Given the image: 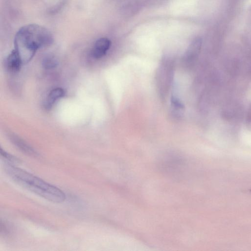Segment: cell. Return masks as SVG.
<instances>
[{"label": "cell", "instance_id": "cell-1", "mask_svg": "<svg viewBox=\"0 0 251 251\" xmlns=\"http://www.w3.org/2000/svg\"><path fill=\"white\" fill-rule=\"evenodd\" d=\"M4 168L14 182L27 190L53 203H61L65 201L66 194L58 187L14 164L5 162Z\"/></svg>", "mask_w": 251, "mask_h": 251}, {"label": "cell", "instance_id": "cell-2", "mask_svg": "<svg viewBox=\"0 0 251 251\" xmlns=\"http://www.w3.org/2000/svg\"><path fill=\"white\" fill-rule=\"evenodd\" d=\"M51 32L38 24H29L21 28L15 39V50L18 53L23 64L30 62L37 51L51 46L53 43Z\"/></svg>", "mask_w": 251, "mask_h": 251}, {"label": "cell", "instance_id": "cell-3", "mask_svg": "<svg viewBox=\"0 0 251 251\" xmlns=\"http://www.w3.org/2000/svg\"><path fill=\"white\" fill-rule=\"evenodd\" d=\"M160 166L163 172L171 173V175L179 176L180 173L184 169L185 163L183 159L177 158L160 159Z\"/></svg>", "mask_w": 251, "mask_h": 251}, {"label": "cell", "instance_id": "cell-4", "mask_svg": "<svg viewBox=\"0 0 251 251\" xmlns=\"http://www.w3.org/2000/svg\"><path fill=\"white\" fill-rule=\"evenodd\" d=\"M111 46V42L107 38L98 40L95 43L91 52L92 56L95 59H100L106 55Z\"/></svg>", "mask_w": 251, "mask_h": 251}, {"label": "cell", "instance_id": "cell-5", "mask_svg": "<svg viewBox=\"0 0 251 251\" xmlns=\"http://www.w3.org/2000/svg\"><path fill=\"white\" fill-rule=\"evenodd\" d=\"M23 64L21 57L15 50L11 53L5 62L7 69L10 72L13 73L19 72Z\"/></svg>", "mask_w": 251, "mask_h": 251}, {"label": "cell", "instance_id": "cell-6", "mask_svg": "<svg viewBox=\"0 0 251 251\" xmlns=\"http://www.w3.org/2000/svg\"><path fill=\"white\" fill-rule=\"evenodd\" d=\"M11 139L13 143L23 153L31 156H39L38 153L24 140L16 136H12Z\"/></svg>", "mask_w": 251, "mask_h": 251}, {"label": "cell", "instance_id": "cell-7", "mask_svg": "<svg viewBox=\"0 0 251 251\" xmlns=\"http://www.w3.org/2000/svg\"><path fill=\"white\" fill-rule=\"evenodd\" d=\"M65 91L62 88H56L53 90L49 94L46 102V107L50 109L54 104L59 99L64 97Z\"/></svg>", "mask_w": 251, "mask_h": 251}, {"label": "cell", "instance_id": "cell-8", "mask_svg": "<svg viewBox=\"0 0 251 251\" xmlns=\"http://www.w3.org/2000/svg\"><path fill=\"white\" fill-rule=\"evenodd\" d=\"M201 40L197 39L194 40L188 48L186 54L185 58L191 60L198 54L201 46Z\"/></svg>", "mask_w": 251, "mask_h": 251}, {"label": "cell", "instance_id": "cell-9", "mask_svg": "<svg viewBox=\"0 0 251 251\" xmlns=\"http://www.w3.org/2000/svg\"><path fill=\"white\" fill-rule=\"evenodd\" d=\"M58 65L57 60L53 57L48 56L43 61V67L46 69H52L56 68Z\"/></svg>", "mask_w": 251, "mask_h": 251}, {"label": "cell", "instance_id": "cell-10", "mask_svg": "<svg viewBox=\"0 0 251 251\" xmlns=\"http://www.w3.org/2000/svg\"><path fill=\"white\" fill-rule=\"evenodd\" d=\"M0 152H1L2 157L6 161L5 162L12 164H17L20 162V160L18 158L6 152L2 149H1Z\"/></svg>", "mask_w": 251, "mask_h": 251}, {"label": "cell", "instance_id": "cell-11", "mask_svg": "<svg viewBox=\"0 0 251 251\" xmlns=\"http://www.w3.org/2000/svg\"><path fill=\"white\" fill-rule=\"evenodd\" d=\"M171 104L174 112L176 113L182 112L184 109L183 104L177 98L172 97L171 98Z\"/></svg>", "mask_w": 251, "mask_h": 251}, {"label": "cell", "instance_id": "cell-12", "mask_svg": "<svg viewBox=\"0 0 251 251\" xmlns=\"http://www.w3.org/2000/svg\"><path fill=\"white\" fill-rule=\"evenodd\" d=\"M250 191H251V190H250Z\"/></svg>", "mask_w": 251, "mask_h": 251}]
</instances>
